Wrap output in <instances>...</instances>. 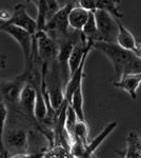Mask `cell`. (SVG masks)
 I'll return each instance as SVG.
<instances>
[{
	"label": "cell",
	"mask_w": 141,
	"mask_h": 158,
	"mask_svg": "<svg viewBox=\"0 0 141 158\" xmlns=\"http://www.w3.org/2000/svg\"><path fill=\"white\" fill-rule=\"evenodd\" d=\"M93 49L99 51L111 61L115 80L126 74L141 72V60L138 59L133 52L121 49L115 42H94Z\"/></svg>",
	"instance_id": "6da1fadb"
},
{
	"label": "cell",
	"mask_w": 141,
	"mask_h": 158,
	"mask_svg": "<svg viewBox=\"0 0 141 158\" xmlns=\"http://www.w3.org/2000/svg\"><path fill=\"white\" fill-rule=\"evenodd\" d=\"M33 49L41 64L50 65L57 58L58 44L44 31H37L33 37Z\"/></svg>",
	"instance_id": "7a4b0ae2"
},
{
	"label": "cell",
	"mask_w": 141,
	"mask_h": 158,
	"mask_svg": "<svg viewBox=\"0 0 141 158\" xmlns=\"http://www.w3.org/2000/svg\"><path fill=\"white\" fill-rule=\"evenodd\" d=\"M27 82V73L22 72L11 80L0 81V94L10 111H18V99L20 92Z\"/></svg>",
	"instance_id": "3957f363"
},
{
	"label": "cell",
	"mask_w": 141,
	"mask_h": 158,
	"mask_svg": "<svg viewBox=\"0 0 141 158\" xmlns=\"http://www.w3.org/2000/svg\"><path fill=\"white\" fill-rule=\"evenodd\" d=\"M0 31L11 35L16 40V42L19 44L20 49L22 51L24 59V68L27 67L31 62L33 52V35L30 34L27 31H25L21 27H18L13 24L0 23Z\"/></svg>",
	"instance_id": "277c9868"
},
{
	"label": "cell",
	"mask_w": 141,
	"mask_h": 158,
	"mask_svg": "<svg viewBox=\"0 0 141 158\" xmlns=\"http://www.w3.org/2000/svg\"><path fill=\"white\" fill-rule=\"evenodd\" d=\"M97 32H98V41L101 42H115L117 36V23L112 15L106 11H95ZM97 41V42H98Z\"/></svg>",
	"instance_id": "5b68a950"
},
{
	"label": "cell",
	"mask_w": 141,
	"mask_h": 158,
	"mask_svg": "<svg viewBox=\"0 0 141 158\" xmlns=\"http://www.w3.org/2000/svg\"><path fill=\"white\" fill-rule=\"evenodd\" d=\"M29 144V135L23 129H12L3 134V146L7 156L25 154Z\"/></svg>",
	"instance_id": "8992f818"
},
{
	"label": "cell",
	"mask_w": 141,
	"mask_h": 158,
	"mask_svg": "<svg viewBox=\"0 0 141 158\" xmlns=\"http://www.w3.org/2000/svg\"><path fill=\"white\" fill-rule=\"evenodd\" d=\"M6 24H13L18 27H21L32 34L33 36L37 32V22L36 19L32 18L27 12V7L24 4L18 3L14 6V10L11 13V16L7 19V21L3 22Z\"/></svg>",
	"instance_id": "52a82bcc"
},
{
	"label": "cell",
	"mask_w": 141,
	"mask_h": 158,
	"mask_svg": "<svg viewBox=\"0 0 141 158\" xmlns=\"http://www.w3.org/2000/svg\"><path fill=\"white\" fill-rule=\"evenodd\" d=\"M36 89L35 86L30 82H27L20 92L19 99H18V113L27 117L32 121H36L34 110L36 102Z\"/></svg>",
	"instance_id": "ba28073f"
},
{
	"label": "cell",
	"mask_w": 141,
	"mask_h": 158,
	"mask_svg": "<svg viewBox=\"0 0 141 158\" xmlns=\"http://www.w3.org/2000/svg\"><path fill=\"white\" fill-rule=\"evenodd\" d=\"M78 6L89 12L106 11L114 18L122 19L123 13L120 12L119 4L121 0H77Z\"/></svg>",
	"instance_id": "9c48e42d"
},
{
	"label": "cell",
	"mask_w": 141,
	"mask_h": 158,
	"mask_svg": "<svg viewBox=\"0 0 141 158\" xmlns=\"http://www.w3.org/2000/svg\"><path fill=\"white\" fill-rule=\"evenodd\" d=\"M37 4V31H44L47 22L60 9L58 0H35Z\"/></svg>",
	"instance_id": "30bf717a"
},
{
	"label": "cell",
	"mask_w": 141,
	"mask_h": 158,
	"mask_svg": "<svg viewBox=\"0 0 141 158\" xmlns=\"http://www.w3.org/2000/svg\"><path fill=\"white\" fill-rule=\"evenodd\" d=\"M116 88L124 91L132 99H137L138 89L141 85V72L134 74H126L113 82Z\"/></svg>",
	"instance_id": "8fae6325"
},
{
	"label": "cell",
	"mask_w": 141,
	"mask_h": 158,
	"mask_svg": "<svg viewBox=\"0 0 141 158\" xmlns=\"http://www.w3.org/2000/svg\"><path fill=\"white\" fill-rule=\"evenodd\" d=\"M115 20H116L117 29H118L115 43H116L118 47L121 48V49L133 52L136 44H137V42H138L137 40H136L134 34H133L126 27H124V25L122 24L121 19L115 18Z\"/></svg>",
	"instance_id": "7c38bea8"
},
{
	"label": "cell",
	"mask_w": 141,
	"mask_h": 158,
	"mask_svg": "<svg viewBox=\"0 0 141 158\" xmlns=\"http://www.w3.org/2000/svg\"><path fill=\"white\" fill-rule=\"evenodd\" d=\"M89 12L82 9L79 6H74L71 9L68 16V27L76 32H81L84 24L86 23L89 18Z\"/></svg>",
	"instance_id": "4fadbf2b"
},
{
	"label": "cell",
	"mask_w": 141,
	"mask_h": 158,
	"mask_svg": "<svg viewBox=\"0 0 141 158\" xmlns=\"http://www.w3.org/2000/svg\"><path fill=\"white\" fill-rule=\"evenodd\" d=\"M117 126H118V122L117 121L110 122V123L107 124L106 128H104L98 134V136L95 137V138L93 140H91V141H89V143L86 144V147H85V154H84V155L94 154V153L96 152V150L102 144V142H103L104 140H106L107 137L111 135L112 132L117 128Z\"/></svg>",
	"instance_id": "5bb4252c"
},
{
	"label": "cell",
	"mask_w": 141,
	"mask_h": 158,
	"mask_svg": "<svg viewBox=\"0 0 141 158\" xmlns=\"http://www.w3.org/2000/svg\"><path fill=\"white\" fill-rule=\"evenodd\" d=\"M68 104H70L71 108L74 110L77 118H78L79 120H86L85 114H84V97H83L82 85L79 86V88L73 93Z\"/></svg>",
	"instance_id": "9a60e30c"
},
{
	"label": "cell",
	"mask_w": 141,
	"mask_h": 158,
	"mask_svg": "<svg viewBox=\"0 0 141 158\" xmlns=\"http://www.w3.org/2000/svg\"><path fill=\"white\" fill-rule=\"evenodd\" d=\"M7 116H9V109L0 94V156L1 158H9L3 146V134L6 132Z\"/></svg>",
	"instance_id": "2e32d148"
},
{
	"label": "cell",
	"mask_w": 141,
	"mask_h": 158,
	"mask_svg": "<svg viewBox=\"0 0 141 158\" xmlns=\"http://www.w3.org/2000/svg\"><path fill=\"white\" fill-rule=\"evenodd\" d=\"M89 129L86 120H79L78 119L75 127H74L71 142L73 140H78V141H81L84 144H88L89 141Z\"/></svg>",
	"instance_id": "e0dca14e"
},
{
	"label": "cell",
	"mask_w": 141,
	"mask_h": 158,
	"mask_svg": "<svg viewBox=\"0 0 141 158\" xmlns=\"http://www.w3.org/2000/svg\"><path fill=\"white\" fill-rule=\"evenodd\" d=\"M133 53H134V55L138 58V59L141 60V42H137V44H136Z\"/></svg>",
	"instance_id": "ac0fdd59"
},
{
	"label": "cell",
	"mask_w": 141,
	"mask_h": 158,
	"mask_svg": "<svg viewBox=\"0 0 141 158\" xmlns=\"http://www.w3.org/2000/svg\"><path fill=\"white\" fill-rule=\"evenodd\" d=\"M93 158H98V157H97V156H96V155H95V154H93Z\"/></svg>",
	"instance_id": "d6986e66"
},
{
	"label": "cell",
	"mask_w": 141,
	"mask_h": 158,
	"mask_svg": "<svg viewBox=\"0 0 141 158\" xmlns=\"http://www.w3.org/2000/svg\"><path fill=\"white\" fill-rule=\"evenodd\" d=\"M0 158H1V156H0Z\"/></svg>",
	"instance_id": "ffe728a7"
}]
</instances>
